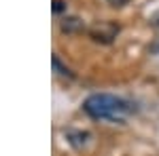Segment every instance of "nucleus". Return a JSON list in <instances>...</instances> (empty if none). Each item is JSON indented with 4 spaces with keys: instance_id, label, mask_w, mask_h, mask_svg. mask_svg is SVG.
Instances as JSON below:
<instances>
[{
    "instance_id": "1",
    "label": "nucleus",
    "mask_w": 159,
    "mask_h": 156,
    "mask_svg": "<svg viewBox=\"0 0 159 156\" xmlns=\"http://www.w3.org/2000/svg\"><path fill=\"white\" fill-rule=\"evenodd\" d=\"M83 110L91 118L98 120H119L121 122L125 118V114L134 112L132 103H127L121 97L108 95V93H93L85 99L83 103Z\"/></svg>"
},
{
    "instance_id": "2",
    "label": "nucleus",
    "mask_w": 159,
    "mask_h": 156,
    "mask_svg": "<svg viewBox=\"0 0 159 156\" xmlns=\"http://www.w3.org/2000/svg\"><path fill=\"white\" fill-rule=\"evenodd\" d=\"M119 32H121V27L115 21H100V23L89 27V36L93 38L96 42H102V44H110L117 38Z\"/></svg>"
},
{
    "instance_id": "3",
    "label": "nucleus",
    "mask_w": 159,
    "mask_h": 156,
    "mask_svg": "<svg viewBox=\"0 0 159 156\" xmlns=\"http://www.w3.org/2000/svg\"><path fill=\"white\" fill-rule=\"evenodd\" d=\"M66 137H68V144L72 145V148H76V150H83L89 144V139H91V135L87 131H74V129H68Z\"/></svg>"
},
{
    "instance_id": "4",
    "label": "nucleus",
    "mask_w": 159,
    "mask_h": 156,
    "mask_svg": "<svg viewBox=\"0 0 159 156\" xmlns=\"http://www.w3.org/2000/svg\"><path fill=\"white\" fill-rule=\"evenodd\" d=\"M61 32L64 34H81L85 30V23L79 19V17H64V21L60 23Z\"/></svg>"
},
{
    "instance_id": "5",
    "label": "nucleus",
    "mask_w": 159,
    "mask_h": 156,
    "mask_svg": "<svg viewBox=\"0 0 159 156\" xmlns=\"http://www.w3.org/2000/svg\"><path fill=\"white\" fill-rule=\"evenodd\" d=\"M51 63H53V72H55V74H60V76H68V78H72V72H70V70H68V68H66V65L61 63L57 55H53V57H51Z\"/></svg>"
},
{
    "instance_id": "6",
    "label": "nucleus",
    "mask_w": 159,
    "mask_h": 156,
    "mask_svg": "<svg viewBox=\"0 0 159 156\" xmlns=\"http://www.w3.org/2000/svg\"><path fill=\"white\" fill-rule=\"evenodd\" d=\"M66 6H68V4H66L64 0H53V13H64Z\"/></svg>"
},
{
    "instance_id": "7",
    "label": "nucleus",
    "mask_w": 159,
    "mask_h": 156,
    "mask_svg": "<svg viewBox=\"0 0 159 156\" xmlns=\"http://www.w3.org/2000/svg\"><path fill=\"white\" fill-rule=\"evenodd\" d=\"M106 2H108L110 6H115V9H119V6H125V4H127L129 0H106Z\"/></svg>"
},
{
    "instance_id": "8",
    "label": "nucleus",
    "mask_w": 159,
    "mask_h": 156,
    "mask_svg": "<svg viewBox=\"0 0 159 156\" xmlns=\"http://www.w3.org/2000/svg\"><path fill=\"white\" fill-rule=\"evenodd\" d=\"M155 27H159V17H157V19H155Z\"/></svg>"
}]
</instances>
